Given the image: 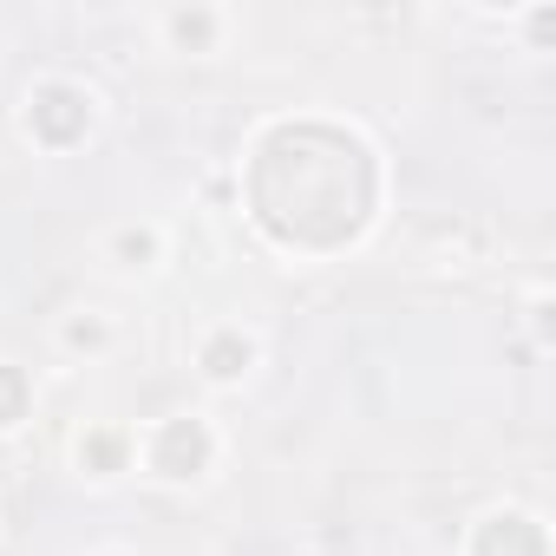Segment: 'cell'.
Segmentation results:
<instances>
[{
    "mask_svg": "<svg viewBox=\"0 0 556 556\" xmlns=\"http://www.w3.org/2000/svg\"><path fill=\"white\" fill-rule=\"evenodd\" d=\"M380 197L374 151L341 125H275L249 164V210L289 249H341L367 229Z\"/></svg>",
    "mask_w": 556,
    "mask_h": 556,
    "instance_id": "obj_1",
    "label": "cell"
},
{
    "mask_svg": "<svg viewBox=\"0 0 556 556\" xmlns=\"http://www.w3.org/2000/svg\"><path fill=\"white\" fill-rule=\"evenodd\" d=\"M27 118H34V138H40V144H73V138H86V125H92V99H86L79 86H40Z\"/></svg>",
    "mask_w": 556,
    "mask_h": 556,
    "instance_id": "obj_2",
    "label": "cell"
},
{
    "mask_svg": "<svg viewBox=\"0 0 556 556\" xmlns=\"http://www.w3.org/2000/svg\"><path fill=\"white\" fill-rule=\"evenodd\" d=\"M210 426L203 419H164L157 426V439H151V465L164 471V478H197L203 465H210Z\"/></svg>",
    "mask_w": 556,
    "mask_h": 556,
    "instance_id": "obj_3",
    "label": "cell"
},
{
    "mask_svg": "<svg viewBox=\"0 0 556 556\" xmlns=\"http://www.w3.org/2000/svg\"><path fill=\"white\" fill-rule=\"evenodd\" d=\"M471 556H549V543H543V530L523 510H504V517H484L478 523Z\"/></svg>",
    "mask_w": 556,
    "mask_h": 556,
    "instance_id": "obj_4",
    "label": "cell"
},
{
    "mask_svg": "<svg viewBox=\"0 0 556 556\" xmlns=\"http://www.w3.org/2000/svg\"><path fill=\"white\" fill-rule=\"evenodd\" d=\"M242 367H249V341L242 334H210L203 341V374L210 380H236Z\"/></svg>",
    "mask_w": 556,
    "mask_h": 556,
    "instance_id": "obj_5",
    "label": "cell"
},
{
    "mask_svg": "<svg viewBox=\"0 0 556 556\" xmlns=\"http://www.w3.org/2000/svg\"><path fill=\"white\" fill-rule=\"evenodd\" d=\"M27 406H34L27 374H21V367H0V426H21V419H27Z\"/></svg>",
    "mask_w": 556,
    "mask_h": 556,
    "instance_id": "obj_6",
    "label": "cell"
},
{
    "mask_svg": "<svg viewBox=\"0 0 556 556\" xmlns=\"http://www.w3.org/2000/svg\"><path fill=\"white\" fill-rule=\"evenodd\" d=\"M170 34H177L184 47H210V34H216V21H210L203 8H184V14H170Z\"/></svg>",
    "mask_w": 556,
    "mask_h": 556,
    "instance_id": "obj_7",
    "label": "cell"
},
{
    "mask_svg": "<svg viewBox=\"0 0 556 556\" xmlns=\"http://www.w3.org/2000/svg\"><path fill=\"white\" fill-rule=\"evenodd\" d=\"M118 458H125V439L118 432H92L86 439V465L92 471H118Z\"/></svg>",
    "mask_w": 556,
    "mask_h": 556,
    "instance_id": "obj_8",
    "label": "cell"
},
{
    "mask_svg": "<svg viewBox=\"0 0 556 556\" xmlns=\"http://www.w3.org/2000/svg\"><path fill=\"white\" fill-rule=\"evenodd\" d=\"M151 249H157V242H151L144 229H125V236H118V255H125V262H144Z\"/></svg>",
    "mask_w": 556,
    "mask_h": 556,
    "instance_id": "obj_9",
    "label": "cell"
},
{
    "mask_svg": "<svg viewBox=\"0 0 556 556\" xmlns=\"http://www.w3.org/2000/svg\"><path fill=\"white\" fill-rule=\"evenodd\" d=\"M66 341H73V348H99V341H105V328H99V321H73V328H66Z\"/></svg>",
    "mask_w": 556,
    "mask_h": 556,
    "instance_id": "obj_10",
    "label": "cell"
}]
</instances>
